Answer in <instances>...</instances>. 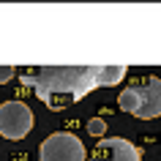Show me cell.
<instances>
[{"instance_id": "6da1fadb", "label": "cell", "mask_w": 161, "mask_h": 161, "mask_svg": "<svg viewBox=\"0 0 161 161\" xmlns=\"http://www.w3.org/2000/svg\"><path fill=\"white\" fill-rule=\"evenodd\" d=\"M126 66H27L19 82L30 87L49 109H66L101 85H118Z\"/></svg>"}, {"instance_id": "7a4b0ae2", "label": "cell", "mask_w": 161, "mask_h": 161, "mask_svg": "<svg viewBox=\"0 0 161 161\" xmlns=\"http://www.w3.org/2000/svg\"><path fill=\"white\" fill-rule=\"evenodd\" d=\"M118 107L123 112H131L134 118H158L161 115V79L158 76H145L136 85L120 90Z\"/></svg>"}, {"instance_id": "3957f363", "label": "cell", "mask_w": 161, "mask_h": 161, "mask_svg": "<svg viewBox=\"0 0 161 161\" xmlns=\"http://www.w3.org/2000/svg\"><path fill=\"white\" fill-rule=\"evenodd\" d=\"M85 145L79 142V136L68 131H55L41 142L38 158L41 161H85Z\"/></svg>"}, {"instance_id": "277c9868", "label": "cell", "mask_w": 161, "mask_h": 161, "mask_svg": "<svg viewBox=\"0 0 161 161\" xmlns=\"http://www.w3.org/2000/svg\"><path fill=\"white\" fill-rule=\"evenodd\" d=\"M33 128V112L22 101L0 104V134L6 139H22Z\"/></svg>"}, {"instance_id": "5b68a950", "label": "cell", "mask_w": 161, "mask_h": 161, "mask_svg": "<svg viewBox=\"0 0 161 161\" xmlns=\"http://www.w3.org/2000/svg\"><path fill=\"white\" fill-rule=\"evenodd\" d=\"M87 161H142V153L134 142L123 136H107V139H98Z\"/></svg>"}, {"instance_id": "8992f818", "label": "cell", "mask_w": 161, "mask_h": 161, "mask_svg": "<svg viewBox=\"0 0 161 161\" xmlns=\"http://www.w3.org/2000/svg\"><path fill=\"white\" fill-rule=\"evenodd\" d=\"M87 134H93L96 139H101L107 134V120L104 118H90L87 120Z\"/></svg>"}, {"instance_id": "52a82bcc", "label": "cell", "mask_w": 161, "mask_h": 161, "mask_svg": "<svg viewBox=\"0 0 161 161\" xmlns=\"http://www.w3.org/2000/svg\"><path fill=\"white\" fill-rule=\"evenodd\" d=\"M14 74H17V68H14V66H0V85L11 82V79H14Z\"/></svg>"}]
</instances>
